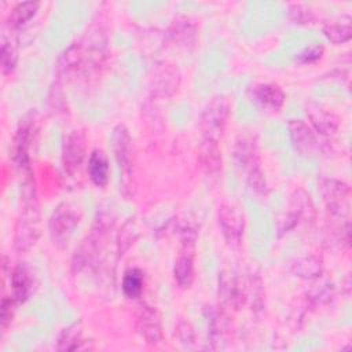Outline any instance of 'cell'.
<instances>
[{"label": "cell", "instance_id": "cell-1", "mask_svg": "<svg viewBox=\"0 0 352 352\" xmlns=\"http://www.w3.org/2000/svg\"><path fill=\"white\" fill-rule=\"evenodd\" d=\"M22 202L23 208L14 234V246L19 253L30 250L40 236V205L32 177L23 182Z\"/></svg>", "mask_w": 352, "mask_h": 352}, {"label": "cell", "instance_id": "cell-2", "mask_svg": "<svg viewBox=\"0 0 352 352\" xmlns=\"http://www.w3.org/2000/svg\"><path fill=\"white\" fill-rule=\"evenodd\" d=\"M111 142L120 170V190L122 195L129 199L133 195V155L132 139L125 125L120 124L113 129Z\"/></svg>", "mask_w": 352, "mask_h": 352}, {"label": "cell", "instance_id": "cell-3", "mask_svg": "<svg viewBox=\"0 0 352 352\" xmlns=\"http://www.w3.org/2000/svg\"><path fill=\"white\" fill-rule=\"evenodd\" d=\"M234 155L236 162L246 172V180L252 191L264 194L267 191V182L261 170V161L256 143L250 136H239L235 142Z\"/></svg>", "mask_w": 352, "mask_h": 352}, {"label": "cell", "instance_id": "cell-4", "mask_svg": "<svg viewBox=\"0 0 352 352\" xmlns=\"http://www.w3.org/2000/svg\"><path fill=\"white\" fill-rule=\"evenodd\" d=\"M231 111V103L227 96H213L202 110L201 114V132L204 140L219 142L221 138Z\"/></svg>", "mask_w": 352, "mask_h": 352}, {"label": "cell", "instance_id": "cell-5", "mask_svg": "<svg viewBox=\"0 0 352 352\" xmlns=\"http://www.w3.org/2000/svg\"><path fill=\"white\" fill-rule=\"evenodd\" d=\"M80 221V213L76 206H73L69 202L59 204L48 221L50 235L52 239V243L58 248H65L73 235L76 227Z\"/></svg>", "mask_w": 352, "mask_h": 352}, {"label": "cell", "instance_id": "cell-6", "mask_svg": "<svg viewBox=\"0 0 352 352\" xmlns=\"http://www.w3.org/2000/svg\"><path fill=\"white\" fill-rule=\"evenodd\" d=\"M315 220V209L309 195L304 190H296L290 197L289 210L278 220L280 234L289 232L300 223H312Z\"/></svg>", "mask_w": 352, "mask_h": 352}, {"label": "cell", "instance_id": "cell-7", "mask_svg": "<svg viewBox=\"0 0 352 352\" xmlns=\"http://www.w3.org/2000/svg\"><path fill=\"white\" fill-rule=\"evenodd\" d=\"M322 195L329 212L338 217L348 216L351 188L346 183L337 179H326L322 182Z\"/></svg>", "mask_w": 352, "mask_h": 352}, {"label": "cell", "instance_id": "cell-8", "mask_svg": "<svg viewBox=\"0 0 352 352\" xmlns=\"http://www.w3.org/2000/svg\"><path fill=\"white\" fill-rule=\"evenodd\" d=\"M217 221L227 245L231 248H239L245 228L242 213L231 205H221L217 212Z\"/></svg>", "mask_w": 352, "mask_h": 352}, {"label": "cell", "instance_id": "cell-9", "mask_svg": "<svg viewBox=\"0 0 352 352\" xmlns=\"http://www.w3.org/2000/svg\"><path fill=\"white\" fill-rule=\"evenodd\" d=\"M85 135L82 131H72L62 147V162L67 175L74 176L85 158Z\"/></svg>", "mask_w": 352, "mask_h": 352}, {"label": "cell", "instance_id": "cell-10", "mask_svg": "<svg viewBox=\"0 0 352 352\" xmlns=\"http://www.w3.org/2000/svg\"><path fill=\"white\" fill-rule=\"evenodd\" d=\"M135 327L138 334L150 345H157L162 341V323L158 311L151 305H142L138 315Z\"/></svg>", "mask_w": 352, "mask_h": 352}, {"label": "cell", "instance_id": "cell-11", "mask_svg": "<svg viewBox=\"0 0 352 352\" xmlns=\"http://www.w3.org/2000/svg\"><path fill=\"white\" fill-rule=\"evenodd\" d=\"M289 136L296 151L302 155H312L319 148V142L316 139L312 128L302 120L289 121Z\"/></svg>", "mask_w": 352, "mask_h": 352}, {"label": "cell", "instance_id": "cell-12", "mask_svg": "<svg viewBox=\"0 0 352 352\" xmlns=\"http://www.w3.org/2000/svg\"><path fill=\"white\" fill-rule=\"evenodd\" d=\"M180 84V73L173 65H161L151 78V94L160 99L172 98Z\"/></svg>", "mask_w": 352, "mask_h": 352}, {"label": "cell", "instance_id": "cell-13", "mask_svg": "<svg viewBox=\"0 0 352 352\" xmlns=\"http://www.w3.org/2000/svg\"><path fill=\"white\" fill-rule=\"evenodd\" d=\"M307 116L311 120L314 129L322 136H333L338 131V116L320 103L309 102L307 104Z\"/></svg>", "mask_w": 352, "mask_h": 352}, {"label": "cell", "instance_id": "cell-14", "mask_svg": "<svg viewBox=\"0 0 352 352\" xmlns=\"http://www.w3.org/2000/svg\"><path fill=\"white\" fill-rule=\"evenodd\" d=\"M287 270L294 276L302 279H316L323 272V261L320 257L308 253L293 257L287 263Z\"/></svg>", "mask_w": 352, "mask_h": 352}, {"label": "cell", "instance_id": "cell-15", "mask_svg": "<svg viewBox=\"0 0 352 352\" xmlns=\"http://www.w3.org/2000/svg\"><path fill=\"white\" fill-rule=\"evenodd\" d=\"M33 129H34V117L30 113L21 121V125L15 138V160L21 168H26L29 165V147L32 142Z\"/></svg>", "mask_w": 352, "mask_h": 352}, {"label": "cell", "instance_id": "cell-16", "mask_svg": "<svg viewBox=\"0 0 352 352\" xmlns=\"http://www.w3.org/2000/svg\"><path fill=\"white\" fill-rule=\"evenodd\" d=\"M250 98L263 107L278 110L285 103V92L275 84H258L252 87Z\"/></svg>", "mask_w": 352, "mask_h": 352}, {"label": "cell", "instance_id": "cell-17", "mask_svg": "<svg viewBox=\"0 0 352 352\" xmlns=\"http://www.w3.org/2000/svg\"><path fill=\"white\" fill-rule=\"evenodd\" d=\"M241 302L248 304L253 311H260L263 308L264 287L260 276L249 274L245 280H241Z\"/></svg>", "mask_w": 352, "mask_h": 352}, {"label": "cell", "instance_id": "cell-18", "mask_svg": "<svg viewBox=\"0 0 352 352\" xmlns=\"http://www.w3.org/2000/svg\"><path fill=\"white\" fill-rule=\"evenodd\" d=\"M208 326H209V338L213 344V349L221 348L220 342L226 341V336L228 333L230 327V319L224 309H219L214 307H210L209 315H208Z\"/></svg>", "mask_w": 352, "mask_h": 352}, {"label": "cell", "instance_id": "cell-19", "mask_svg": "<svg viewBox=\"0 0 352 352\" xmlns=\"http://www.w3.org/2000/svg\"><path fill=\"white\" fill-rule=\"evenodd\" d=\"M219 296L224 305L239 307L241 302V280L230 271H221L219 275Z\"/></svg>", "mask_w": 352, "mask_h": 352}, {"label": "cell", "instance_id": "cell-20", "mask_svg": "<svg viewBox=\"0 0 352 352\" xmlns=\"http://www.w3.org/2000/svg\"><path fill=\"white\" fill-rule=\"evenodd\" d=\"M109 160L103 150L95 148L88 160V175L96 187H104L109 182Z\"/></svg>", "mask_w": 352, "mask_h": 352}, {"label": "cell", "instance_id": "cell-21", "mask_svg": "<svg viewBox=\"0 0 352 352\" xmlns=\"http://www.w3.org/2000/svg\"><path fill=\"white\" fill-rule=\"evenodd\" d=\"M199 162L206 175L214 176L221 169V151L217 142L204 140L199 151Z\"/></svg>", "mask_w": 352, "mask_h": 352}, {"label": "cell", "instance_id": "cell-22", "mask_svg": "<svg viewBox=\"0 0 352 352\" xmlns=\"http://www.w3.org/2000/svg\"><path fill=\"white\" fill-rule=\"evenodd\" d=\"M11 289L12 297L18 304H22L28 300L32 293V276L26 265L19 264L11 275Z\"/></svg>", "mask_w": 352, "mask_h": 352}, {"label": "cell", "instance_id": "cell-23", "mask_svg": "<svg viewBox=\"0 0 352 352\" xmlns=\"http://www.w3.org/2000/svg\"><path fill=\"white\" fill-rule=\"evenodd\" d=\"M173 276L182 289H188L194 282V260L191 252H183L173 267Z\"/></svg>", "mask_w": 352, "mask_h": 352}, {"label": "cell", "instance_id": "cell-24", "mask_svg": "<svg viewBox=\"0 0 352 352\" xmlns=\"http://www.w3.org/2000/svg\"><path fill=\"white\" fill-rule=\"evenodd\" d=\"M59 351H76V349H87L88 344L82 338V329L81 323L76 322L70 324L69 327L63 329L58 338V346Z\"/></svg>", "mask_w": 352, "mask_h": 352}, {"label": "cell", "instance_id": "cell-25", "mask_svg": "<svg viewBox=\"0 0 352 352\" xmlns=\"http://www.w3.org/2000/svg\"><path fill=\"white\" fill-rule=\"evenodd\" d=\"M168 34L173 43H177L180 45H188L192 44L195 40L197 28L190 19L177 18L170 25Z\"/></svg>", "mask_w": 352, "mask_h": 352}, {"label": "cell", "instance_id": "cell-26", "mask_svg": "<svg viewBox=\"0 0 352 352\" xmlns=\"http://www.w3.org/2000/svg\"><path fill=\"white\" fill-rule=\"evenodd\" d=\"M40 4L37 1H23L18 3L8 15V26L11 30H16L25 26L37 12Z\"/></svg>", "mask_w": 352, "mask_h": 352}, {"label": "cell", "instance_id": "cell-27", "mask_svg": "<svg viewBox=\"0 0 352 352\" xmlns=\"http://www.w3.org/2000/svg\"><path fill=\"white\" fill-rule=\"evenodd\" d=\"M0 55H1L3 74H10L11 72H14L18 63V47H16V40L12 37V34L3 33Z\"/></svg>", "mask_w": 352, "mask_h": 352}, {"label": "cell", "instance_id": "cell-28", "mask_svg": "<svg viewBox=\"0 0 352 352\" xmlns=\"http://www.w3.org/2000/svg\"><path fill=\"white\" fill-rule=\"evenodd\" d=\"M323 34L333 44H344L352 37V28L349 22H329L323 26Z\"/></svg>", "mask_w": 352, "mask_h": 352}, {"label": "cell", "instance_id": "cell-29", "mask_svg": "<svg viewBox=\"0 0 352 352\" xmlns=\"http://www.w3.org/2000/svg\"><path fill=\"white\" fill-rule=\"evenodd\" d=\"M333 298H334V286L330 282H322L319 285H315L308 292V301L315 308L326 307L327 304L331 302Z\"/></svg>", "mask_w": 352, "mask_h": 352}, {"label": "cell", "instance_id": "cell-30", "mask_svg": "<svg viewBox=\"0 0 352 352\" xmlns=\"http://www.w3.org/2000/svg\"><path fill=\"white\" fill-rule=\"evenodd\" d=\"M143 272L140 270H129L122 278V292L129 298H136L143 290Z\"/></svg>", "mask_w": 352, "mask_h": 352}, {"label": "cell", "instance_id": "cell-31", "mask_svg": "<svg viewBox=\"0 0 352 352\" xmlns=\"http://www.w3.org/2000/svg\"><path fill=\"white\" fill-rule=\"evenodd\" d=\"M138 239V227L135 220H128L122 228L120 230L118 238H117V253L118 256H122Z\"/></svg>", "mask_w": 352, "mask_h": 352}, {"label": "cell", "instance_id": "cell-32", "mask_svg": "<svg viewBox=\"0 0 352 352\" xmlns=\"http://www.w3.org/2000/svg\"><path fill=\"white\" fill-rule=\"evenodd\" d=\"M176 334H177V338L179 341L187 346V348H191L195 342V331H194V327L192 324L186 320V319H180L176 324Z\"/></svg>", "mask_w": 352, "mask_h": 352}, {"label": "cell", "instance_id": "cell-33", "mask_svg": "<svg viewBox=\"0 0 352 352\" xmlns=\"http://www.w3.org/2000/svg\"><path fill=\"white\" fill-rule=\"evenodd\" d=\"M289 19L292 21V23L305 25L314 21V14L309 8L304 7L302 4H292L289 7Z\"/></svg>", "mask_w": 352, "mask_h": 352}, {"label": "cell", "instance_id": "cell-34", "mask_svg": "<svg viewBox=\"0 0 352 352\" xmlns=\"http://www.w3.org/2000/svg\"><path fill=\"white\" fill-rule=\"evenodd\" d=\"M15 304L16 301L14 300V297H8L4 296L1 298V304H0V319H1V327L7 329L8 324L12 322L14 318V312H15Z\"/></svg>", "mask_w": 352, "mask_h": 352}, {"label": "cell", "instance_id": "cell-35", "mask_svg": "<svg viewBox=\"0 0 352 352\" xmlns=\"http://www.w3.org/2000/svg\"><path fill=\"white\" fill-rule=\"evenodd\" d=\"M322 54H323L322 45H319V44L309 45L297 55V60L301 63H312V62H316L318 59H320Z\"/></svg>", "mask_w": 352, "mask_h": 352}]
</instances>
